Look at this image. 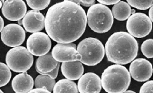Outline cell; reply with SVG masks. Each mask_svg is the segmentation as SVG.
<instances>
[{
	"mask_svg": "<svg viewBox=\"0 0 153 93\" xmlns=\"http://www.w3.org/2000/svg\"><path fill=\"white\" fill-rule=\"evenodd\" d=\"M87 24L85 11L80 5L62 1L50 7L45 17V29L57 43H71L85 33Z\"/></svg>",
	"mask_w": 153,
	"mask_h": 93,
	"instance_id": "6da1fadb",
	"label": "cell"
},
{
	"mask_svg": "<svg viewBox=\"0 0 153 93\" xmlns=\"http://www.w3.org/2000/svg\"><path fill=\"white\" fill-rule=\"evenodd\" d=\"M138 43L134 36L124 31L116 32L106 41L105 55L108 61L114 64L127 65L136 58Z\"/></svg>",
	"mask_w": 153,
	"mask_h": 93,
	"instance_id": "7a4b0ae2",
	"label": "cell"
},
{
	"mask_svg": "<svg viewBox=\"0 0 153 93\" xmlns=\"http://www.w3.org/2000/svg\"><path fill=\"white\" fill-rule=\"evenodd\" d=\"M102 85L109 93L125 92L131 83V74L122 65L114 64L106 68L102 73Z\"/></svg>",
	"mask_w": 153,
	"mask_h": 93,
	"instance_id": "3957f363",
	"label": "cell"
},
{
	"mask_svg": "<svg viewBox=\"0 0 153 93\" xmlns=\"http://www.w3.org/2000/svg\"><path fill=\"white\" fill-rule=\"evenodd\" d=\"M86 16L88 25L95 33H107L113 25L114 16L106 5L100 3L91 6Z\"/></svg>",
	"mask_w": 153,
	"mask_h": 93,
	"instance_id": "277c9868",
	"label": "cell"
},
{
	"mask_svg": "<svg viewBox=\"0 0 153 93\" xmlns=\"http://www.w3.org/2000/svg\"><path fill=\"white\" fill-rule=\"evenodd\" d=\"M77 50L82 57L80 61L87 66H95L104 58L105 50L102 41L94 38H88L79 43Z\"/></svg>",
	"mask_w": 153,
	"mask_h": 93,
	"instance_id": "5b68a950",
	"label": "cell"
},
{
	"mask_svg": "<svg viewBox=\"0 0 153 93\" xmlns=\"http://www.w3.org/2000/svg\"><path fill=\"white\" fill-rule=\"evenodd\" d=\"M33 55L27 48L16 46L10 50L6 57V62L12 71L17 73L26 72L33 64Z\"/></svg>",
	"mask_w": 153,
	"mask_h": 93,
	"instance_id": "8992f818",
	"label": "cell"
},
{
	"mask_svg": "<svg viewBox=\"0 0 153 93\" xmlns=\"http://www.w3.org/2000/svg\"><path fill=\"white\" fill-rule=\"evenodd\" d=\"M152 28V23L149 16L142 12H135L127 19L128 33L134 38H144L151 32Z\"/></svg>",
	"mask_w": 153,
	"mask_h": 93,
	"instance_id": "52a82bcc",
	"label": "cell"
},
{
	"mask_svg": "<svg viewBox=\"0 0 153 93\" xmlns=\"http://www.w3.org/2000/svg\"><path fill=\"white\" fill-rule=\"evenodd\" d=\"M51 38L42 32L32 33L27 41V48L32 55L40 57L48 53L51 48Z\"/></svg>",
	"mask_w": 153,
	"mask_h": 93,
	"instance_id": "ba28073f",
	"label": "cell"
},
{
	"mask_svg": "<svg viewBox=\"0 0 153 93\" xmlns=\"http://www.w3.org/2000/svg\"><path fill=\"white\" fill-rule=\"evenodd\" d=\"M25 31L19 24H9L1 31V38L5 45L10 47L21 46L25 40Z\"/></svg>",
	"mask_w": 153,
	"mask_h": 93,
	"instance_id": "9c48e42d",
	"label": "cell"
},
{
	"mask_svg": "<svg viewBox=\"0 0 153 93\" xmlns=\"http://www.w3.org/2000/svg\"><path fill=\"white\" fill-rule=\"evenodd\" d=\"M52 55L59 63L80 61L82 58L77 50V46L72 42L57 44L54 46Z\"/></svg>",
	"mask_w": 153,
	"mask_h": 93,
	"instance_id": "30bf717a",
	"label": "cell"
},
{
	"mask_svg": "<svg viewBox=\"0 0 153 93\" xmlns=\"http://www.w3.org/2000/svg\"><path fill=\"white\" fill-rule=\"evenodd\" d=\"M152 65L145 58H137L132 61L129 66V73L137 82H146L152 75Z\"/></svg>",
	"mask_w": 153,
	"mask_h": 93,
	"instance_id": "8fae6325",
	"label": "cell"
},
{
	"mask_svg": "<svg viewBox=\"0 0 153 93\" xmlns=\"http://www.w3.org/2000/svg\"><path fill=\"white\" fill-rule=\"evenodd\" d=\"M2 14L9 21H20L27 14L26 4L23 0H6L2 7Z\"/></svg>",
	"mask_w": 153,
	"mask_h": 93,
	"instance_id": "7c38bea8",
	"label": "cell"
},
{
	"mask_svg": "<svg viewBox=\"0 0 153 93\" xmlns=\"http://www.w3.org/2000/svg\"><path fill=\"white\" fill-rule=\"evenodd\" d=\"M23 25L29 33H36L45 27V17L39 10H29L23 19Z\"/></svg>",
	"mask_w": 153,
	"mask_h": 93,
	"instance_id": "4fadbf2b",
	"label": "cell"
},
{
	"mask_svg": "<svg viewBox=\"0 0 153 93\" xmlns=\"http://www.w3.org/2000/svg\"><path fill=\"white\" fill-rule=\"evenodd\" d=\"M102 80L94 73H86L82 75L78 82L79 92H100L102 90Z\"/></svg>",
	"mask_w": 153,
	"mask_h": 93,
	"instance_id": "5bb4252c",
	"label": "cell"
},
{
	"mask_svg": "<svg viewBox=\"0 0 153 93\" xmlns=\"http://www.w3.org/2000/svg\"><path fill=\"white\" fill-rule=\"evenodd\" d=\"M34 82L35 81L27 72H23L13 78L12 87L15 92H29L33 89Z\"/></svg>",
	"mask_w": 153,
	"mask_h": 93,
	"instance_id": "9a60e30c",
	"label": "cell"
},
{
	"mask_svg": "<svg viewBox=\"0 0 153 93\" xmlns=\"http://www.w3.org/2000/svg\"><path fill=\"white\" fill-rule=\"evenodd\" d=\"M61 72L69 80H79L84 73L82 63L80 61L64 62L61 65Z\"/></svg>",
	"mask_w": 153,
	"mask_h": 93,
	"instance_id": "2e32d148",
	"label": "cell"
},
{
	"mask_svg": "<svg viewBox=\"0 0 153 93\" xmlns=\"http://www.w3.org/2000/svg\"><path fill=\"white\" fill-rule=\"evenodd\" d=\"M59 62L55 59L52 53L40 56L37 59L36 63V69L40 74H46L52 72L57 67Z\"/></svg>",
	"mask_w": 153,
	"mask_h": 93,
	"instance_id": "e0dca14e",
	"label": "cell"
},
{
	"mask_svg": "<svg viewBox=\"0 0 153 93\" xmlns=\"http://www.w3.org/2000/svg\"><path fill=\"white\" fill-rule=\"evenodd\" d=\"M112 12L115 19L120 21H126L131 14V6L125 1H119L112 7Z\"/></svg>",
	"mask_w": 153,
	"mask_h": 93,
	"instance_id": "ac0fdd59",
	"label": "cell"
},
{
	"mask_svg": "<svg viewBox=\"0 0 153 93\" xmlns=\"http://www.w3.org/2000/svg\"><path fill=\"white\" fill-rule=\"evenodd\" d=\"M77 85L72 80L62 79L56 83L53 89V92H78Z\"/></svg>",
	"mask_w": 153,
	"mask_h": 93,
	"instance_id": "d6986e66",
	"label": "cell"
},
{
	"mask_svg": "<svg viewBox=\"0 0 153 93\" xmlns=\"http://www.w3.org/2000/svg\"><path fill=\"white\" fill-rule=\"evenodd\" d=\"M55 84V79L48 74L39 75L36 77L34 82L36 88H44L50 92L53 91Z\"/></svg>",
	"mask_w": 153,
	"mask_h": 93,
	"instance_id": "ffe728a7",
	"label": "cell"
},
{
	"mask_svg": "<svg viewBox=\"0 0 153 93\" xmlns=\"http://www.w3.org/2000/svg\"><path fill=\"white\" fill-rule=\"evenodd\" d=\"M0 70H1V78H0V86L3 87L10 82L11 79V69L8 65L4 63H0Z\"/></svg>",
	"mask_w": 153,
	"mask_h": 93,
	"instance_id": "44dd1931",
	"label": "cell"
},
{
	"mask_svg": "<svg viewBox=\"0 0 153 93\" xmlns=\"http://www.w3.org/2000/svg\"><path fill=\"white\" fill-rule=\"evenodd\" d=\"M130 6L138 10H147L153 6V0H127Z\"/></svg>",
	"mask_w": 153,
	"mask_h": 93,
	"instance_id": "7402d4cb",
	"label": "cell"
},
{
	"mask_svg": "<svg viewBox=\"0 0 153 93\" xmlns=\"http://www.w3.org/2000/svg\"><path fill=\"white\" fill-rule=\"evenodd\" d=\"M29 8L36 10H42L47 8L51 0H26Z\"/></svg>",
	"mask_w": 153,
	"mask_h": 93,
	"instance_id": "603a6c76",
	"label": "cell"
},
{
	"mask_svg": "<svg viewBox=\"0 0 153 93\" xmlns=\"http://www.w3.org/2000/svg\"><path fill=\"white\" fill-rule=\"evenodd\" d=\"M141 50L146 57L153 58V39L145 40L141 46Z\"/></svg>",
	"mask_w": 153,
	"mask_h": 93,
	"instance_id": "cb8c5ba5",
	"label": "cell"
},
{
	"mask_svg": "<svg viewBox=\"0 0 153 93\" xmlns=\"http://www.w3.org/2000/svg\"><path fill=\"white\" fill-rule=\"evenodd\" d=\"M140 92H153V80L148 81L142 86Z\"/></svg>",
	"mask_w": 153,
	"mask_h": 93,
	"instance_id": "d4e9b609",
	"label": "cell"
},
{
	"mask_svg": "<svg viewBox=\"0 0 153 93\" xmlns=\"http://www.w3.org/2000/svg\"><path fill=\"white\" fill-rule=\"evenodd\" d=\"M99 3L104 4V5H114L120 1V0H97Z\"/></svg>",
	"mask_w": 153,
	"mask_h": 93,
	"instance_id": "484cf974",
	"label": "cell"
},
{
	"mask_svg": "<svg viewBox=\"0 0 153 93\" xmlns=\"http://www.w3.org/2000/svg\"><path fill=\"white\" fill-rule=\"evenodd\" d=\"M95 0H80V4L85 7H91L95 4Z\"/></svg>",
	"mask_w": 153,
	"mask_h": 93,
	"instance_id": "4316f807",
	"label": "cell"
},
{
	"mask_svg": "<svg viewBox=\"0 0 153 93\" xmlns=\"http://www.w3.org/2000/svg\"><path fill=\"white\" fill-rule=\"evenodd\" d=\"M59 67H60V64H59V63L58 65H57V67H56L55 69L53 70L51 72L46 73V74L49 75L51 78H54V79H56V77H57V75H58V72H59Z\"/></svg>",
	"mask_w": 153,
	"mask_h": 93,
	"instance_id": "83f0119b",
	"label": "cell"
},
{
	"mask_svg": "<svg viewBox=\"0 0 153 93\" xmlns=\"http://www.w3.org/2000/svg\"><path fill=\"white\" fill-rule=\"evenodd\" d=\"M29 92H51L50 91H48V90H46V89H44V88H36L35 89H32Z\"/></svg>",
	"mask_w": 153,
	"mask_h": 93,
	"instance_id": "f1b7e54d",
	"label": "cell"
},
{
	"mask_svg": "<svg viewBox=\"0 0 153 93\" xmlns=\"http://www.w3.org/2000/svg\"><path fill=\"white\" fill-rule=\"evenodd\" d=\"M149 14V18H150V20H151L152 23H153V6L150 8Z\"/></svg>",
	"mask_w": 153,
	"mask_h": 93,
	"instance_id": "f546056e",
	"label": "cell"
},
{
	"mask_svg": "<svg viewBox=\"0 0 153 93\" xmlns=\"http://www.w3.org/2000/svg\"><path fill=\"white\" fill-rule=\"evenodd\" d=\"M4 28V21L2 17H0V31H2Z\"/></svg>",
	"mask_w": 153,
	"mask_h": 93,
	"instance_id": "4dcf8cb0",
	"label": "cell"
},
{
	"mask_svg": "<svg viewBox=\"0 0 153 93\" xmlns=\"http://www.w3.org/2000/svg\"><path fill=\"white\" fill-rule=\"evenodd\" d=\"M64 1H71V2H74V3H76L77 4H80V0H64Z\"/></svg>",
	"mask_w": 153,
	"mask_h": 93,
	"instance_id": "1f68e13d",
	"label": "cell"
},
{
	"mask_svg": "<svg viewBox=\"0 0 153 93\" xmlns=\"http://www.w3.org/2000/svg\"><path fill=\"white\" fill-rule=\"evenodd\" d=\"M125 92H127V93H129V92H131V93H135L134 91H132V90H126Z\"/></svg>",
	"mask_w": 153,
	"mask_h": 93,
	"instance_id": "d6a6232c",
	"label": "cell"
},
{
	"mask_svg": "<svg viewBox=\"0 0 153 93\" xmlns=\"http://www.w3.org/2000/svg\"><path fill=\"white\" fill-rule=\"evenodd\" d=\"M135 10L134 9H133V10H131V14H135Z\"/></svg>",
	"mask_w": 153,
	"mask_h": 93,
	"instance_id": "836d02e7",
	"label": "cell"
},
{
	"mask_svg": "<svg viewBox=\"0 0 153 93\" xmlns=\"http://www.w3.org/2000/svg\"><path fill=\"white\" fill-rule=\"evenodd\" d=\"M23 24V21H21V20H20V21H19V24Z\"/></svg>",
	"mask_w": 153,
	"mask_h": 93,
	"instance_id": "e575fe53",
	"label": "cell"
},
{
	"mask_svg": "<svg viewBox=\"0 0 153 93\" xmlns=\"http://www.w3.org/2000/svg\"><path fill=\"white\" fill-rule=\"evenodd\" d=\"M1 2H3V3H4V2H5V0H1Z\"/></svg>",
	"mask_w": 153,
	"mask_h": 93,
	"instance_id": "d590c367",
	"label": "cell"
},
{
	"mask_svg": "<svg viewBox=\"0 0 153 93\" xmlns=\"http://www.w3.org/2000/svg\"><path fill=\"white\" fill-rule=\"evenodd\" d=\"M152 73H153V71H152Z\"/></svg>",
	"mask_w": 153,
	"mask_h": 93,
	"instance_id": "8d00e7d4",
	"label": "cell"
}]
</instances>
